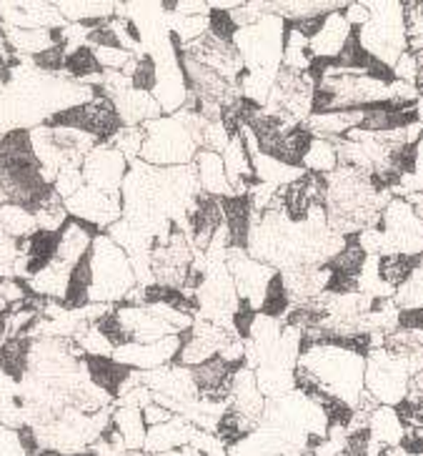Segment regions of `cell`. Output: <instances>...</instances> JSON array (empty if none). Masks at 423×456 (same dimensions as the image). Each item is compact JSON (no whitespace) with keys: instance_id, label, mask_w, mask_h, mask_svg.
Returning a JSON list of instances; mask_svg holds the SVG:
<instances>
[{"instance_id":"obj_1","label":"cell","mask_w":423,"mask_h":456,"mask_svg":"<svg viewBox=\"0 0 423 456\" xmlns=\"http://www.w3.org/2000/svg\"><path fill=\"white\" fill-rule=\"evenodd\" d=\"M93 98L95 88L88 83L73 81L66 73H45L30 61H20L0 91V135L33 131Z\"/></svg>"},{"instance_id":"obj_2","label":"cell","mask_w":423,"mask_h":456,"mask_svg":"<svg viewBox=\"0 0 423 456\" xmlns=\"http://www.w3.org/2000/svg\"><path fill=\"white\" fill-rule=\"evenodd\" d=\"M366 351L354 344H308L298 356L296 387L326 406L333 421H344L366 396Z\"/></svg>"},{"instance_id":"obj_3","label":"cell","mask_w":423,"mask_h":456,"mask_svg":"<svg viewBox=\"0 0 423 456\" xmlns=\"http://www.w3.org/2000/svg\"><path fill=\"white\" fill-rule=\"evenodd\" d=\"M391 199V188H384L373 175L351 166H338L333 174L326 175L323 208L333 231L346 239L358 236L363 228L378 226Z\"/></svg>"},{"instance_id":"obj_4","label":"cell","mask_w":423,"mask_h":456,"mask_svg":"<svg viewBox=\"0 0 423 456\" xmlns=\"http://www.w3.org/2000/svg\"><path fill=\"white\" fill-rule=\"evenodd\" d=\"M0 188L5 201L18 203L30 214L61 199L33 153L30 131H13L0 138Z\"/></svg>"},{"instance_id":"obj_5","label":"cell","mask_w":423,"mask_h":456,"mask_svg":"<svg viewBox=\"0 0 423 456\" xmlns=\"http://www.w3.org/2000/svg\"><path fill=\"white\" fill-rule=\"evenodd\" d=\"M203 126H206V118L188 108L146 123L143 126L146 141L141 151V161L156 168L191 166L203 151Z\"/></svg>"},{"instance_id":"obj_6","label":"cell","mask_w":423,"mask_h":456,"mask_svg":"<svg viewBox=\"0 0 423 456\" xmlns=\"http://www.w3.org/2000/svg\"><path fill=\"white\" fill-rule=\"evenodd\" d=\"M88 264H91V304L118 306L138 286L131 256L108 233H98L93 239Z\"/></svg>"},{"instance_id":"obj_7","label":"cell","mask_w":423,"mask_h":456,"mask_svg":"<svg viewBox=\"0 0 423 456\" xmlns=\"http://www.w3.org/2000/svg\"><path fill=\"white\" fill-rule=\"evenodd\" d=\"M370 20L356 30L358 45L378 66L391 68L409 51L403 3H369Z\"/></svg>"},{"instance_id":"obj_8","label":"cell","mask_w":423,"mask_h":456,"mask_svg":"<svg viewBox=\"0 0 423 456\" xmlns=\"http://www.w3.org/2000/svg\"><path fill=\"white\" fill-rule=\"evenodd\" d=\"M289 23L273 13H265L258 23L239 28L233 45L248 73H265L276 78L283 66V45H286Z\"/></svg>"},{"instance_id":"obj_9","label":"cell","mask_w":423,"mask_h":456,"mask_svg":"<svg viewBox=\"0 0 423 456\" xmlns=\"http://www.w3.org/2000/svg\"><path fill=\"white\" fill-rule=\"evenodd\" d=\"M409 363L388 349H373L366 356V391L381 406H401L411 389Z\"/></svg>"},{"instance_id":"obj_10","label":"cell","mask_w":423,"mask_h":456,"mask_svg":"<svg viewBox=\"0 0 423 456\" xmlns=\"http://www.w3.org/2000/svg\"><path fill=\"white\" fill-rule=\"evenodd\" d=\"M199 251L193 248V241L183 228H173L166 239L153 243L150 251V273H153V283L159 286H168V289H183L188 281L193 264H196Z\"/></svg>"},{"instance_id":"obj_11","label":"cell","mask_w":423,"mask_h":456,"mask_svg":"<svg viewBox=\"0 0 423 456\" xmlns=\"http://www.w3.org/2000/svg\"><path fill=\"white\" fill-rule=\"evenodd\" d=\"M381 231H384V256H423V218L406 199L394 196L381 214Z\"/></svg>"},{"instance_id":"obj_12","label":"cell","mask_w":423,"mask_h":456,"mask_svg":"<svg viewBox=\"0 0 423 456\" xmlns=\"http://www.w3.org/2000/svg\"><path fill=\"white\" fill-rule=\"evenodd\" d=\"M236 338H240L236 329H225V326H218V323L206 322V319L196 316L193 326L183 334L181 351H178V356H175L173 363H178L183 369H196L200 363L221 356Z\"/></svg>"},{"instance_id":"obj_13","label":"cell","mask_w":423,"mask_h":456,"mask_svg":"<svg viewBox=\"0 0 423 456\" xmlns=\"http://www.w3.org/2000/svg\"><path fill=\"white\" fill-rule=\"evenodd\" d=\"M225 264H228V271H231L233 283H236L240 306H248L256 314H261L268 286L276 279L278 271L251 258L246 248H231L225 254Z\"/></svg>"},{"instance_id":"obj_14","label":"cell","mask_w":423,"mask_h":456,"mask_svg":"<svg viewBox=\"0 0 423 456\" xmlns=\"http://www.w3.org/2000/svg\"><path fill=\"white\" fill-rule=\"evenodd\" d=\"M45 126H68V128H78L83 134H91L93 138H98L101 143H108L113 135L118 134L123 128L116 106L108 95L98 94L95 98L83 103V106L68 108L63 113H58L53 121L45 123Z\"/></svg>"},{"instance_id":"obj_15","label":"cell","mask_w":423,"mask_h":456,"mask_svg":"<svg viewBox=\"0 0 423 456\" xmlns=\"http://www.w3.org/2000/svg\"><path fill=\"white\" fill-rule=\"evenodd\" d=\"M83 181L85 186L103 191L110 196H120L123 181L128 175L131 161L120 153L118 148H113L110 143H98L83 161Z\"/></svg>"},{"instance_id":"obj_16","label":"cell","mask_w":423,"mask_h":456,"mask_svg":"<svg viewBox=\"0 0 423 456\" xmlns=\"http://www.w3.org/2000/svg\"><path fill=\"white\" fill-rule=\"evenodd\" d=\"M63 203H66V211L70 218L98 228L101 233H106L108 228L113 226V224H118L120 218H123V201H120V196H110V193L95 191L91 186H83L73 199H68Z\"/></svg>"},{"instance_id":"obj_17","label":"cell","mask_w":423,"mask_h":456,"mask_svg":"<svg viewBox=\"0 0 423 456\" xmlns=\"http://www.w3.org/2000/svg\"><path fill=\"white\" fill-rule=\"evenodd\" d=\"M183 336H168L156 344H123L113 351V359L135 371H156L175 362Z\"/></svg>"},{"instance_id":"obj_18","label":"cell","mask_w":423,"mask_h":456,"mask_svg":"<svg viewBox=\"0 0 423 456\" xmlns=\"http://www.w3.org/2000/svg\"><path fill=\"white\" fill-rule=\"evenodd\" d=\"M356 30L348 26L344 18V8L333 11L323 18V23L316 30V36L308 43V53L313 61H338L341 53L354 41Z\"/></svg>"},{"instance_id":"obj_19","label":"cell","mask_w":423,"mask_h":456,"mask_svg":"<svg viewBox=\"0 0 423 456\" xmlns=\"http://www.w3.org/2000/svg\"><path fill=\"white\" fill-rule=\"evenodd\" d=\"M196 427L185 419V416H173L171 421L159 424V427H150L146 436V452L148 456L166 454V452H178L185 449L188 444L193 442L196 436Z\"/></svg>"},{"instance_id":"obj_20","label":"cell","mask_w":423,"mask_h":456,"mask_svg":"<svg viewBox=\"0 0 423 456\" xmlns=\"http://www.w3.org/2000/svg\"><path fill=\"white\" fill-rule=\"evenodd\" d=\"M98 233H101L98 228L88 226L83 221H76V218H68L66 226L58 231V251H55V258L63 261L70 269H76L80 261L88 256L93 239Z\"/></svg>"},{"instance_id":"obj_21","label":"cell","mask_w":423,"mask_h":456,"mask_svg":"<svg viewBox=\"0 0 423 456\" xmlns=\"http://www.w3.org/2000/svg\"><path fill=\"white\" fill-rule=\"evenodd\" d=\"M110 101H113L123 126H146V123L156 121V118L163 116V108L159 106L153 94H148V91L128 88V91H123Z\"/></svg>"},{"instance_id":"obj_22","label":"cell","mask_w":423,"mask_h":456,"mask_svg":"<svg viewBox=\"0 0 423 456\" xmlns=\"http://www.w3.org/2000/svg\"><path fill=\"white\" fill-rule=\"evenodd\" d=\"M193 168H196V175H199L200 193H208V196H216V199L233 196V188H231L228 174H225L221 153L200 151L199 156H196V161H193Z\"/></svg>"},{"instance_id":"obj_23","label":"cell","mask_w":423,"mask_h":456,"mask_svg":"<svg viewBox=\"0 0 423 456\" xmlns=\"http://www.w3.org/2000/svg\"><path fill=\"white\" fill-rule=\"evenodd\" d=\"M110 424H113V429L120 434L123 446H126L128 452H143V449H146L148 427H146V419H143V409H138V406H118V403H113Z\"/></svg>"},{"instance_id":"obj_24","label":"cell","mask_w":423,"mask_h":456,"mask_svg":"<svg viewBox=\"0 0 423 456\" xmlns=\"http://www.w3.org/2000/svg\"><path fill=\"white\" fill-rule=\"evenodd\" d=\"M369 434L386 449H396L406 442V424L396 406H376L369 416Z\"/></svg>"},{"instance_id":"obj_25","label":"cell","mask_w":423,"mask_h":456,"mask_svg":"<svg viewBox=\"0 0 423 456\" xmlns=\"http://www.w3.org/2000/svg\"><path fill=\"white\" fill-rule=\"evenodd\" d=\"M70 273L73 269L66 266L63 261L55 258L53 264H48L45 269L36 273L33 279H28V289L30 294L40 296V298H48V301H66L68 294V283H70Z\"/></svg>"},{"instance_id":"obj_26","label":"cell","mask_w":423,"mask_h":456,"mask_svg":"<svg viewBox=\"0 0 423 456\" xmlns=\"http://www.w3.org/2000/svg\"><path fill=\"white\" fill-rule=\"evenodd\" d=\"M338 166H341V159H338V146H336V141L316 138V135H313L308 148H305L301 168H305L308 174L329 175L333 174Z\"/></svg>"},{"instance_id":"obj_27","label":"cell","mask_w":423,"mask_h":456,"mask_svg":"<svg viewBox=\"0 0 423 456\" xmlns=\"http://www.w3.org/2000/svg\"><path fill=\"white\" fill-rule=\"evenodd\" d=\"M0 231H5L15 241H23L38 233V221L36 214H30L23 206L5 201L0 206Z\"/></svg>"},{"instance_id":"obj_28","label":"cell","mask_w":423,"mask_h":456,"mask_svg":"<svg viewBox=\"0 0 423 456\" xmlns=\"http://www.w3.org/2000/svg\"><path fill=\"white\" fill-rule=\"evenodd\" d=\"M419 258L421 256H403V254H388L378 258V271H381V279H384L391 289H401L403 283L409 281L411 273L419 266Z\"/></svg>"},{"instance_id":"obj_29","label":"cell","mask_w":423,"mask_h":456,"mask_svg":"<svg viewBox=\"0 0 423 456\" xmlns=\"http://www.w3.org/2000/svg\"><path fill=\"white\" fill-rule=\"evenodd\" d=\"M103 70L95 61L91 45H78V48H66V76L73 81L88 83L95 76H101Z\"/></svg>"},{"instance_id":"obj_30","label":"cell","mask_w":423,"mask_h":456,"mask_svg":"<svg viewBox=\"0 0 423 456\" xmlns=\"http://www.w3.org/2000/svg\"><path fill=\"white\" fill-rule=\"evenodd\" d=\"M143 141H146L143 126H123L108 143L113 148H118L128 161H138L141 159V151H143Z\"/></svg>"},{"instance_id":"obj_31","label":"cell","mask_w":423,"mask_h":456,"mask_svg":"<svg viewBox=\"0 0 423 456\" xmlns=\"http://www.w3.org/2000/svg\"><path fill=\"white\" fill-rule=\"evenodd\" d=\"M398 309H423V256L419 258V266L411 273V279L396 291Z\"/></svg>"},{"instance_id":"obj_32","label":"cell","mask_w":423,"mask_h":456,"mask_svg":"<svg viewBox=\"0 0 423 456\" xmlns=\"http://www.w3.org/2000/svg\"><path fill=\"white\" fill-rule=\"evenodd\" d=\"M83 186H85V181H83V168L80 166H66V168H61L53 181V191L63 201L73 199Z\"/></svg>"},{"instance_id":"obj_33","label":"cell","mask_w":423,"mask_h":456,"mask_svg":"<svg viewBox=\"0 0 423 456\" xmlns=\"http://www.w3.org/2000/svg\"><path fill=\"white\" fill-rule=\"evenodd\" d=\"M0 456H30L20 431L8 429L0 424Z\"/></svg>"},{"instance_id":"obj_34","label":"cell","mask_w":423,"mask_h":456,"mask_svg":"<svg viewBox=\"0 0 423 456\" xmlns=\"http://www.w3.org/2000/svg\"><path fill=\"white\" fill-rule=\"evenodd\" d=\"M391 76H394L396 81L419 86V58L406 51V53L396 61V66L391 68Z\"/></svg>"},{"instance_id":"obj_35","label":"cell","mask_w":423,"mask_h":456,"mask_svg":"<svg viewBox=\"0 0 423 456\" xmlns=\"http://www.w3.org/2000/svg\"><path fill=\"white\" fill-rule=\"evenodd\" d=\"M344 18L348 20V26L358 30L370 20V8L369 3H346L344 5Z\"/></svg>"},{"instance_id":"obj_36","label":"cell","mask_w":423,"mask_h":456,"mask_svg":"<svg viewBox=\"0 0 423 456\" xmlns=\"http://www.w3.org/2000/svg\"><path fill=\"white\" fill-rule=\"evenodd\" d=\"M173 414L171 409H166V406H160V403H148L146 409H143V419H146V427L150 429V427H159V424H166V421H171Z\"/></svg>"},{"instance_id":"obj_37","label":"cell","mask_w":423,"mask_h":456,"mask_svg":"<svg viewBox=\"0 0 423 456\" xmlns=\"http://www.w3.org/2000/svg\"><path fill=\"white\" fill-rule=\"evenodd\" d=\"M384 456H423V449L419 444L413 442H403L396 449H386Z\"/></svg>"},{"instance_id":"obj_38","label":"cell","mask_w":423,"mask_h":456,"mask_svg":"<svg viewBox=\"0 0 423 456\" xmlns=\"http://www.w3.org/2000/svg\"><path fill=\"white\" fill-rule=\"evenodd\" d=\"M411 174H416L423 181V138L413 146V153H411Z\"/></svg>"},{"instance_id":"obj_39","label":"cell","mask_w":423,"mask_h":456,"mask_svg":"<svg viewBox=\"0 0 423 456\" xmlns=\"http://www.w3.org/2000/svg\"><path fill=\"white\" fill-rule=\"evenodd\" d=\"M5 203V193H3V188H0V206Z\"/></svg>"}]
</instances>
